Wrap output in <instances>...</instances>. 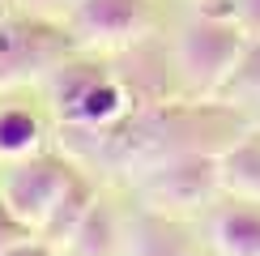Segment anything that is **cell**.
<instances>
[{
	"mask_svg": "<svg viewBox=\"0 0 260 256\" xmlns=\"http://www.w3.org/2000/svg\"><path fill=\"white\" fill-rule=\"evenodd\" d=\"M247 47V30L235 21V13L201 9L175 43V73L192 94H222L226 77L235 73Z\"/></svg>",
	"mask_w": 260,
	"mask_h": 256,
	"instance_id": "cell-1",
	"label": "cell"
},
{
	"mask_svg": "<svg viewBox=\"0 0 260 256\" xmlns=\"http://www.w3.org/2000/svg\"><path fill=\"white\" fill-rule=\"evenodd\" d=\"M47 90H51L56 111L64 115V124L85 128V133H103V128L120 124L137 107L128 85L115 73H107L103 64L73 60V56L47 73Z\"/></svg>",
	"mask_w": 260,
	"mask_h": 256,
	"instance_id": "cell-2",
	"label": "cell"
},
{
	"mask_svg": "<svg viewBox=\"0 0 260 256\" xmlns=\"http://www.w3.org/2000/svg\"><path fill=\"white\" fill-rule=\"evenodd\" d=\"M77 47L73 30L51 26L43 13H0V85L47 77Z\"/></svg>",
	"mask_w": 260,
	"mask_h": 256,
	"instance_id": "cell-3",
	"label": "cell"
},
{
	"mask_svg": "<svg viewBox=\"0 0 260 256\" xmlns=\"http://www.w3.org/2000/svg\"><path fill=\"white\" fill-rule=\"evenodd\" d=\"M73 175H77V167L64 154L35 149V154H26V158H9V167L0 171V197H5V205L13 209L30 231H39L43 218L51 213V205L60 201V192L69 188Z\"/></svg>",
	"mask_w": 260,
	"mask_h": 256,
	"instance_id": "cell-4",
	"label": "cell"
},
{
	"mask_svg": "<svg viewBox=\"0 0 260 256\" xmlns=\"http://www.w3.org/2000/svg\"><path fill=\"white\" fill-rule=\"evenodd\" d=\"M222 188L218 179V154H205V149H183L154 163L141 179V197L149 201V209H192L205 205L213 192Z\"/></svg>",
	"mask_w": 260,
	"mask_h": 256,
	"instance_id": "cell-5",
	"label": "cell"
},
{
	"mask_svg": "<svg viewBox=\"0 0 260 256\" xmlns=\"http://www.w3.org/2000/svg\"><path fill=\"white\" fill-rule=\"evenodd\" d=\"M149 26V0H81L73 9V35L81 47H124Z\"/></svg>",
	"mask_w": 260,
	"mask_h": 256,
	"instance_id": "cell-6",
	"label": "cell"
},
{
	"mask_svg": "<svg viewBox=\"0 0 260 256\" xmlns=\"http://www.w3.org/2000/svg\"><path fill=\"white\" fill-rule=\"evenodd\" d=\"M209 239L222 256H260V201L235 197L213 213Z\"/></svg>",
	"mask_w": 260,
	"mask_h": 256,
	"instance_id": "cell-7",
	"label": "cell"
},
{
	"mask_svg": "<svg viewBox=\"0 0 260 256\" xmlns=\"http://www.w3.org/2000/svg\"><path fill=\"white\" fill-rule=\"evenodd\" d=\"M218 179L231 197L260 201V133H235V141L218 149Z\"/></svg>",
	"mask_w": 260,
	"mask_h": 256,
	"instance_id": "cell-8",
	"label": "cell"
},
{
	"mask_svg": "<svg viewBox=\"0 0 260 256\" xmlns=\"http://www.w3.org/2000/svg\"><path fill=\"white\" fill-rule=\"evenodd\" d=\"M94 201H99V192H94V184H90V179H85L81 171H77V175L69 179V188L60 192V201L51 205V213L43 218V227H39L35 235H39L43 243H47V248H56V252H60L64 243L73 239V231L81 227V218L94 209Z\"/></svg>",
	"mask_w": 260,
	"mask_h": 256,
	"instance_id": "cell-9",
	"label": "cell"
},
{
	"mask_svg": "<svg viewBox=\"0 0 260 256\" xmlns=\"http://www.w3.org/2000/svg\"><path fill=\"white\" fill-rule=\"evenodd\" d=\"M124 248H128V256H197L183 227H175L162 209L141 213L124 235Z\"/></svg>",
	"mask_w": 260,
	"mask_h": 256,
	"instance_id": "cell-10",
	"label": "cell"
},
{
	"mask_svg": "<svg viewBox=\"0 0 260 256\" xmlns=\"http://www.w3.org/2000/svg\"><path fill=\"white\" fill-rule=\"evenodd\" d=\"M115 243H120V222L107 201H94V209L81 218V227L60 248V256H111Z\"/></svg>",
	"mask_w": 260,
	"mask_h": 256,
	"instance_id": "cell-11",
	"label": "cell"
},
{
	"mask_svg": "<svg viewBox=\"0 0 260 256\" xmlns=\"http://www.w3.org/2000/svg\"><path fill=\"white\" fill-rule=\"evenodd\" d=\"M43 141V120L30 107H0V158H26Z\"/></svg>",
	"mask_w": 260,
	"mask_h": 256,
	"instance_id": "cell-12",
	"label": "cell"
},
{
	"mask_svg": "<svg viewBox=\"0 0 260 256\" xmlns=\"http://www.w3.org/2000/svg\"><path fill=\"white\" fill-rule=\"evenodd\" d=\"M222 94H252V99H260V39L247 35V47H243L239 64H235V73L226 77Z\"/></svg>",
	"mask_w": 260,
	"mask_h": 256,
	"instance_id": "cell-13",
	"label": "cell"
},
{
	"mask_svg": "<svg viewBox=\"0 0 260 256\" xmlns=\"http://www.w3.org/2000/svg\"><path fill=\"white\" fill-rule=\"evenodd\" d=\"M26 239H35V231H30L26 222H21L17 213L5 205V197H0V256H5V252H13L17 243H26Z\"/></svg>",
	"mask_w": 260,
	"mask_h": 256,
	"instance_id": "cell-14",
	"label": "cell"
},
{
	"mask_svg": "<svg viewBox=\"0 0 260 256\" xmlns=\"http://www.w3.org/2000/svg\"><path fill=\"white\" fill-rule=\"evenodd\" d=\"M235 21L252 39H260V0H235Z\"/></svg>",
	"mask_w": 260,
	"mask_h": 256,
	"instance_id": "cell-15",
	"label": "cell"
},
{
	"mask_svg": "<svg viewBox=\"0 0 260 256\" xmlns=\"http://www.w3.org/2000/svg\"><path fill=\"white\" fill-rule=\"evenodd\" d=\"M21 5H26L30 13H47V9H69V13H73L81 0H21Z\"/></svg>",
	"mask_w": 260,
	"mask_h": 256,
	"instance_id": "cell-16",
	"label": "cell"
}]
</instances>
